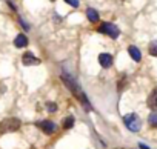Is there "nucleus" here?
Masks as SVG:
<instances>
[{
	"instance_id": "15",
	"label": "nucleus",
	"mask_w": 157,
	"mask_h": 149,
	"mask_svg": "<svg viewBox=\"0 0 157 149\" xmlns=\"http://www.w3.org/2000/svg\"><path fill=\"white\" fill-rule=\"evenodd\" d=\"M46 108H48V111H49V112H56V109H57V106H56V103H52V102H49V103H46Z\"/></svg>"
},
{
	"instance_id": "10",
	"label": "nucleus",
	"mask_w": 157,
	"mask_h": 149,
	"mask_svg": "<svg viewBox=\"0 0 157 149\" xmlns=\"http://www.w3.org/2000/svg\"><path fill=\"white\" fill-rule=\"evenodd\" d=\"M14 45H16L17 48H25V46L28 45L26 35H25V34H19V35L16 37V40H14Z\"/></svg>"
},
{
	"instance_id": "11",
	"label": "nucleus",
	"mask_w": 157,
	"mask_h": 149,
	"mask_svg": "<svg viewBox=\"0 0 157 149\" xmlns=\"http://www.w3.org/2000/svg\"><path fill=\"white\" fill-rule=\"evenodd\" d=\"M86 17H88V20L93 22V23L99 22V13H97L96 9H93V8H88V9H86Z\"/></svg>"
},
{
	"instance_id": "13",
	"label": "nucleus",
	"mask_w": 157,
	"mask_h": 149,
	"mask_svg": "<svg viewBox=\"0 0 157 149\" xmlns=\"http://www.w3.org/2000/svg\"><path fill=\"white\" fill-rule=\"evenodd\" d=\"M148 123H149L152 128H157V112H152V114L148 117Z\"/></svg>"
},
{
	"instance_id": "14",
	"label": "nucleus",
	"mask_w": 157,
	"mask_h": 149,
	"mask_svg": "<svg viewBox=\"0 0 157 149\" xmlns=\"http://www.w3.org/2000/svg\"><path fill=\"white\" fill-rule=\"evenodd\" d=\"M148 51H149V54H151V55L157 57V42H151V43H149Z\"/></svg>"
},
{
	"instance_id": "5",
	"label": "nucleus",
	"mask_w": 157,
	"mask_h": 149,
	"mask_svg": "<svg viewBox=\"0 0 157 149\" xmlns=\"http://www.w3.org/2000/svg\"><path fill=\"white\" fill-rule=\"evenodd\" d=\"M37 126L46 134V135H49V134H52L54 131H56V123H52V121H49V120H43V121H39L37 123Z\"/></svg>"
},
{
	"instance_id": "16",
	"label": "nucleus",
	"mask_w": 157,
	"mask_h": 149,
	"mask_svg": "<svg viewBox=\"0 0 157 149\" xmlns=\"http://www.w3.org/2000/svg\"><path fill=\"white\" fill-rule=\"evenodd\" d=\"M65 2H66L68 5H71L72 8H77V6H78V0H65Z\"/></svg>"
},
{
	"instance_id": "17",
	"label": "nucleus",
	"mask_w": 157,
	"mask_h": 149,
	"mask_svg": "<svg viewBox=\"0 0 157 149\" xmlns=\"http://www.w3.org/2000/svg\"><path fill=\"white\" fill-rule=\"evenodd\" d=\"M139 146H140V149H149V147H148V146H146V144H143V143H140V144H139Z\"/></svg>"
},
{
	"instance_id": "8",
	"label": "nucleus",
	"mask_w": 157,
	"mask_h": 149,
	"mask_svg": "<svg viewBox=\"0 0 157 149\" xmlns=\"http://www.w3.org/2000/svg\"><path fill=\"white\" fill-rule=\"evenodd\" d=\"M148 106L154 111V112H157V88L151 92V95L148 97Z\"/></svg>"
},
{
	"instance_id": "7",
	"label": "nucleus",
	"mask_w": 157,
	"mask_h": 149,
	"mask_svg": "<svg viewBox=\"0 0 157 149\" xmlns=\"http://www.w3.org/2000/svg\"><path fill=\"white\" fill-rule=\"evenodd\" d=\"M99 63L102 68H109L113 65V55L111 54H106V52H102L99 55Z\"/></svg>"
},
{
	"instance_id": "2",
	"label": "nucleus",
	"mask_w": 157,
	"mask_h": 149,
	"mask_svg": "<svg viewBox=\"0 0 157 149\" xmlns=\"http://www.w3.org/2000/svg\"><path fill=\"white\" fill-rule=\"evenodd\" d=\"M123 123L131 132H139L142 128V121H140L137 114H126L123 117Z\"/></svg>"
},
{
	"instance_id": "12",
	"label": "nucleus",
	"mask_w": 157,
	"mask_h": 149,
	"mask_svg": "<svg viewBox=\"0 0 157 149\" xmlns=\"http://www.w3.org/2000/svg\"><path fill=\"white\" fill-rule=\"evenodd\" d=\"M72 125H74V117L72 115H69L63 120V129H69V128H72Z\"/></svg>"
},
{
	"instance_id": "3",
	"label": "nucleus",
	"mask_w": 157,
	"mask_h": 149,
	"mask_svg": "<svg viewBox=\"0 0 157 149\" xmlns=\"http://www.w3.org/2000/svg\"><path fill=\"white\" fill-rule=\"evenodd\" d=\"M20 128V120L16 118V117H10V118H5L2 123H0V131L3 134L5 132H14Z\"/></svg>"
},
{
	"instance_id": "1",
	"label": "nucleus",
	"mask_w": 157,
	"mask_h": 149,
	"mask_svg": "<svg viewBox=\"0 0 157 149\" xmlns=\"http://www.w3.org/2000/svg\"><path fill=\"white\" fill-rule=\"evenodd\" d=\"M62 80H63V83L68 86V89L80 100V103H82V106L86 109V111H91L93 109V106L90 105V102H88V99H86V95L82 92V89H80V86H78L77 83H75V80L71 77V76H68V74H62Z\"/></svg>"
},
{
	"instance_id": "9",
	"label": "nucleus",
	"mask_w": 157,
	"mask_h": 149,
	"mask_svg": "<svg viewBox=\"0 0 157 149\" xmlns=\"http://www.w3.org/2000/svg\"><path fill=\"white\" fill-rule=\"evenodd\" d=\"M128 52H129V55H131V58L134 60V61H140L142 60V54H140V51H139V48H136V46H129L128 48Z\"/></svg>"
},
{
	"instance_id": "4",
	"label": "nucleus",
	"mask_w": 157,
	"mask_h": 149,
	"mask_svg": "<svg viewBox=\"0 0 157 149\" xmlns=\"http://www.w3.org/2000/svg\"><path fill=\"white\" fill-rule=\"evenodd\" d=\"M99 31L103 32V34H108L111 39H117L119 34H120V29H119L116 25H113V23H103V25L99 28Z\"/></svg>"
},
{
	"instance_id": "6",
	"label": "nucleus",
	"mask_w": 157,
	"mask_h": 149,
	"mask_svg": "<svg viewBox=\"0 0 157 149\" xmlns=\"http://www.w3.org/2000/svg\"><path fill=\"white\" fill-rule=\"evenodd\" d=\"M22 61H23L25 66H33V65H39L40 63V60L37 57H34V54H31V52H25L23 57H22Z\"/></svg>"
}]
</instances>
